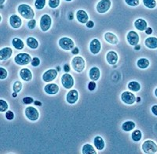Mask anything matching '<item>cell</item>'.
<instances>
[{
	"mask_svg": "<svg viewBox=\"0 0 157 154\" xmlns=\"http://www.w3.org/2000/svg\"><path fill=\"white\" fill-rule=\"evenodd\" d=\"M18 13H19L21 16L24 17L25 19L32 20L34 18L35 13L34 10L32 9L30 6L27 4H21L17 7Z\"/></svg>",
	"mask_w": 157,
	"mask_h": 154,
	"instance_id": "6da1fadb",
	"label": "cell"
},
{
	"mask_svg": "<svg viewBox=\"0 0 157 154\" xmlns=\"http://www.w3.org/2000/svg\"><path fill=\"white\" fill-rule=\"evenodd\" d=\"M72 68L76 72L80 73L85 68V60L82 57H75L71 61Z\"/></svg>",
	"mask_w": 157,
	"mask_h": 154,
	"instance_id": "7a4b0ae2",
	"label": "cell"
},
{
	"mask_svg": "<svg viewBox=\"0 0 157 154\" xmlns=\"http://www.w3.org/2000/svg\"><path fill=\"white\" fill-rule=\"evenodd\" d=\"M14 61L18 65H28L32 61V57L28 53H19L15 57Z\"/></svg>",
	"mask_w": 157,
	"mask_h": 154,
	"instance_id": "3957f363",
	"label": "cell"
},
{
	"mask_svg": "<svg viewBox=\"0 0 157 154\" xmlns=\"http://www.w3.org/2000/svg\"><path fill=\"white\" fill-rule=\"evenodd\" d=\"M142 150L145 153L152 154L157 152V145L151 140H147L142 144Z\"/></svg>",
	"mask_w": 157,
	"mask_h": 154,
	"instance_id": "277c9868",
	"label": "cell"
},
{
	"mask_svg": "<svg viewBox=\"0 0 157 154\" xmlns=\"http://www.w3.org/2000/svg\"><path fill=\"white\" fill-rule=\"evenodd\" d=\"M59 46L61 49H63L64 50H73L74 46H75V43L74 42L71 40L70 38L68 37H63L61 38L60 40H59Z\"/></svg>",
	"mask_w": 157,
	"mask_h": 154,
	"instance_id": "5b68a950",
	"label": "cell"
},
{
	"mask_svg": "<svg viewBox=\"0 0 157 154\" xmlns=\"http://www.w3.org/2000/svg\"><path fill=\"white\" fill-rule=\"evenodd\" d=\"M25 113L27 118L32 121H36L39 117V111L33 106H28L27 108L25 109Z\"/></svg>",
	"mask_w": 157,
	"mask_h": 154,
	"instance_id": "8992f818",
	"label": "cell"
},
{
	"mask_svg": "<svg viewBox=\"0 0 157 154\" xmlns=\"http://www.w3.org/2000/svg\"><path fill=\"white\" fill-rule=\"evenodd\" d=\"M39 24H40V28L43 31H47L50 28L52 24L51 17L48 14H44L43 16H42L41 19H40Z\"/></svg>",
	"mask_w": 157,
	"mask_h": 154,
	"instance_id": "52a82bcc",
	"label": "cell"
},
{
	"mask_svg": "<svg viewBox=\"0 0 157 154\" xmlns=\"http://www.w3.org/2000/svg\"><path fill=\"white\" fill-rule=\"evenodd\" d=\"M111 5V0H101L97 5L96 9L99 13H105L109 10Z\"/></svg>",
	"mask_w": 157,
	"mask_h": 154,
	"instance_id": "ba28073f",
	"label": "cell"
},
{
	"mask_svg": "<svg viewBox=\"0 0 157 154\" xmlns=\"http://www.w3.org/2000/svg\"><path fill=\"white\" fill-rule=\"evenodd\" d=\"M61 84H62L63 87H64V89H70L71 88H72L74 85L73 78H72L71 75L68 74V73L64 74V75H63L62 77H61Z\"/></svg>",
	"mask_w": 157,
	"mask_h": 154,
	"instance_id": "9c48e42d",
	"label": "cell"
},
{
	"mask_svg": "<svg viewBox=\"0 0 157 154\" xmlns=\"http://www.w3.org/2000/svg\"><path fill=\"white\" fill-rule=\"evenodd\" d=\"M121 99L123 103L128 105L134 104L136 101L135 96H134V95L133 94L132 92H127V91L122 93Z\"/></svg>",
	"mask_w": 157,
	"mask_h": 154,
	"instance_id": "30bf717a",
	"label": "cell"
},
{
	"mask_svg": "<svg viewBox=\"0 0 157 154\" xmlns=\"http://www.w3.org/2000/svg\"><path fill=\"white\" fill-rule=\"evenodd\" d=\"M57 76V71L55 69H50L43 75V80L45 82H50L54 81Z\"/></svg>",
	"mask_w": 157,
	"mask_h": 154,
	"instance_id": "8fae6325",
	"label": "cell"
},
{
	"mask_svg": "<svg viewBox=\"0 0 157 154\" xmlns=\"http://www.w3.org/2000/svg\"><path fill=\"white\" fill-rule=\"evenodd\" d=\"M127 42L130 46H137L139 42V35L137 32L134 31H130L127 35Z\"/></svg>",
	"mask_w": 157,
	"mask_h": 154,
	"instance_id": "7c38bea8",
	"label": "cell"
},
{
	"mask_svg": "<svg viewBox=\"0 0 157 154\" xmlns=\"http://www.w3.org/2000/svg\"><path fill=\"white\" fill-rule=\"evenodd\" d=\"M101 50V44L98 39L94 38L90 42V50L93 54H98Z\"/></svg>",
	"mask_w": 157,
	"mask_h": 154,
	"instance_id": "4fadbf2b",
	"label": "cell"
},
{
	"mask_svg": "<svg viewBox=\"0 0 157 154\" xmlns=\"http://www.w3.org/2000/svg\"><path fill=\"white\" fill-rule=\"evenodd\" d=\"M78 99V92L77 90L72 89L68 92L66 96V100L69 104H74L77 102Z\"/></svg>",
	"mask_w": 157,
	"mask_h": 154,
	"instance_id": "5bb4252c",
	"label": "cell"
},
{
	"mask_svg": "<svg viewBox=\"0 0 157 154\" xmlns=\"http://www.w3.org/2000/svg\"><path fill=\"white\" fill-rule=\"evenodd\" d=\"M10 26L12 27L13 28L17 29L21 28L22 24V20L16 14H13L12 16L10 17Z\"/></svg>",
	"mask_w": 157,
	"mask_h": 154,
	"instance_id": "9a60e30c",
	"label": "cell"
},
{
	"mask_svg": "<svg viewBox=\"0 0 157 154\" xmlns=\"http://www.w3.org/2000/svg\"><path fill=\"white\" fill-rule=\"evenodd\" d=\"M76 19L78 20V22L82 24H86L89 21V16L86 11L79 9L76 13Z\"/></svg>",
	"mask_w": 157,
	"mask_h": 154,
	"instance_id": "2e32d148",
	"label": "cell"
},
{
	"mask_svg": "<svg viewBox=\"0 0 157 154\" xmlns=\"http://www.w3.org/2000/svg\"><path fill=\"white\" fill-rule=\"evenodd\" d=\"M44 91L48 95H55L59 92V87L56 84H48L44 87Z\"/></svg>",
	"mask_w": 157,
	"mask_h": 154,
	"instance_id": "e0dca14e",
	"label": "cell"
},
{
	"mask_svg": "<svg viewBox=\"0 0 157 154\" xmlns=\"http://www.w3.org/2000/svg\"><path fill=\"white\" fill-rule=\"evenodd\" d=\"M118 59V54L115 51H109L106 55V60L110 65H115L117 63Z\"/></svg>",
	"mask_w": 157,
	"mask_h": 154,
	"instance_id": "ac0fdd59",
	"label": "cell"
},
{
	"mask_svg": "<svg viewBox=\"0 0 157 154\" xmlns=\"http://www.w3.org/2000/svg\"><path fill=\"white\" fill-rule=\"evenodd\" d=\"M20 76L25 82H30L32 78V71L28 68H22L20 71Z\"/></svg>",
	"mask_w": 157,
	"mask_h": 154,
	"instance_id": "d6986e66",
	"label": "cell"
},
{
	"mask_svg": "<svg viewBox=\"0 0 157 154\" xmlns=\"http://www.w3.org/2000/svg\"><path fill=\"white\" fill-rule=\"evenodd\" d=\"M105 39L106 42L112 45H117L120 42L117 36L112 32H106L105 34Z\"/></svg>",
	"mask_w": 157,
	"mask_h": 154,
	"instance_id": "ffe728a7",
	"label": "cell"
},
{
	"mask_svg": "<svg viewBox=\"0 0 157 154\" xmlns=\"http://www.w3.org/2000/svg\"><path fill=\"white\" fill-rule=\"evenodd\" d=\"M13 53L12 49L10 47H5L0 50V60H8Z\"/></svg>",
	"mask_w": 157,
	"mask_h": 154,
	"instance_id": "44dd1931",
	"label": "cell"
},
{
	"mask_svg": "<svg viewBox=\"0 0 157 154\" xmlns=\"http://www.w3.org/2000/svg\"><path fill=\"white\" fill-rule=\"evenodd\" d=\"M89 76L90 78L92 81H94V82L98 81V80L100 78L101 76V71L100 70H99V68H97V67H93V68L90 70Z\"/></svg>",
	"mask_w": 157,
	"mask_h": 154,
	"instance_id": "7402d4cb",
	"label": "cell"
},
{
	"mask_svg": "<svg viewBox=\"0 0 157 154\" xmlns=\"http://www.w3.org/2000/svg\"><path fill=\"white\" fill-rule=\"evenodd\" d=\"M94 146L96 147V149L98 150H103L105 148V141L101 136H96L94 139Z\"/></svg>",
	"mask_w": 157,
	"mask_h": 154,
	"instance_id": "603a6c76",
	"label": "cell"
},
{
	"mask_svg": "<svg viewBox=\"0 0 157 154\" xmlns=\"http://www.w3.org/2000/svg\"><path fill=\"white\" fill-rule=\"evenodd\" d=\"M134 26L139 31H145L147 28V22L144 19H137L134 21Z\"/></svg>",
	"mask_w": 157,
	"mask_h": 154,
	"instance_id": "cb8c5ba5",
	"label": "cell"
},
{
	"mask_svg": "<svg viewBox=\"0 0 157 154\" xmlns=\"http://www.w3.org/2000/svg\"><path fill=\"white\" fill-rule=\"evenodd\" d=\"M145 46L149 49H156L157 48V38L149 37L147 38L145 41Z\"/></svg>",
	"mask_w": 157,
	"mask_h": 154,
	"instance_id": "d4e9b609",
	"label": "cell"
},
{
	"mask_svg": "<svg viewBox=\"0 0 157 154\" xmlns=\"http://www.w3.org/2000/svg\"><path fill=\"white\" fill-rule=\"evenodd\" d=\"M26 43H27V46L29 48L32 49V50H36L39 46V42L33 37L28 38L27 40H26Z\"/></svg>",
	"mask_w": 157,
	"mask_h": 154,
	"instance_id": "484cf974",
	"label": "cell"
},
{
	"mask_svg": "<svg viewBox=\"0 0 157 154\" xmlns=\"http://www.w3.org/2000/svg\"><path fill=\"white\" fill-rule=\"evenodd\" d=\"M134 128H135V124H134V122H133V121H130V120L126 121V122L123 123V125H122V128H123V131H127V132L132 131Z\"/></svg>",
	"mask_w": 157,
	"mask_h": 154,
	"instance_id": "4316f807",
	"label": "cell"
},
{
	"mask_svg": "<svg viewBox=\"0 0 157 154\" xmlns=\"http://www.w3.org/2000/svg\"><path fill=\"white\" fill-rule=\"evenodd\" d=\"M12 45L13 46L15 49L17 50H22L24 48V46H25V44H24L23 41H22L21 39L18 38H14L12 40Z\"/></svg>",
	"mask_w": 157,
	"mask_h": 154,
	"instance_id": "83f0119b",
	"label": "cell"
},
{
	"mask_svg": "<svg viewBox=\"0 0 157 154\" xmlns=\"http://www.w3.org/2000/svg\"><path fill=\"white\" fill-rule=\"evenodd\" d=\"M82 153L83 154H96L97 152L94 148L90 144H85L82 146Z\"/></svg>",
	"mask_w": 157,
	"mask_h": 154,
	"instance_id": "f1b7e54d",
	"label": "cell"
},
{
	"mask_svg": "<svg viewBox=\"0 0 157 154\" xmlns=\"http://www.w3.org/2000/svg\"><path fill=\"white\" fill-rule=\"evenodd\" d=\"M137 65L141 69H145L149 66V60L146 58H141L137 60Z\"/></svg>",
	"mask_w": 157,
	"mask_h": 154,
	"instance_id": "f546056e",
	"label": "cell"
},
{
	"mask_svg": "<svg viewBox=\"0 0 157 154\" xmlns=\"http://www.w3.org/2000/svg\"><path fill=\"white\" fill-rule=\"evenodd\" d=\"M128 88L132 92H138L141 89V85H140V84L137 82L133 81V82H130L128 84Z\"/></svg>",
	"mask_w": 157,
	"mask_h": 154,
	"instance_id": "4dcf8cb0",
	"label": "cell"
},
{
	"mask_svg": "<svg viewBox=\"0 0 157 154\" xmlns=\"http://www.w3.org/2000/svg\"><path fill=\"white\" fill-rule=\"evenodd\" d=\"M143 4L148 9H153L156 6L155 0H143Z\"/></svg>",
	"mask_w": 157,
	"mask_h": 154,
	"instance_id": "1f68e13d",
	"label": "cell"
},
{
	"mask_svg": "<svg viewBox=\"0 0 157 154\" xmlns=\"http://www.w3.org/2000/svg\"><path fill=\"white\" fill-rule=\"evenodd\" d=\"M141 136H142V134L140 130H135L134 131H133L132 135H131V138L134 142H139L141 139Z\"/></svg>",
	"mask_w": 157,
	"mask_h": 154,
	"instance_id": "d6a6232c",
	"label": "cell"
},
{
	"mask_svg": "<svg viewBox=\"0 0 157 154\" xmlns=\"http://www.w3.org/2000/svg\"><path fill=\"white\" fill-rule=\"evenodd\" d=\"M46 6V0H36L35 6L37 9H43Z\"/></svg>",
	"mask_w": 157,
	"mask_h": 154,
	"instance_id": "836d02e7",
	"label": "cell"
},
{
	"mask_svg": "<svg viewBox=\"0 0 157 154\" xmlns=\"http://www.w3.org/2000/svg\"><path fill=\"white\" fill-rule=\"evenodd\" d=\"M13 92H16V93H18V92H21L22 89L21 82H18V81L15 82L14 84H13Z\"/></svg>",
	"mask_w": 157,
	"mask_h": 154,
	"instance_id": "e575fe53",
	"label": "cell"
},
{
	"mask_svg": "<svg viewBox=\"0 0 157 154\" xmlns=\"http://www.w3.org/2000/svg\"><path fill=\"white\" fill-rule=\"evenodd\" d=\"M8 109V103L3 100L0 99V112H5Z\"/></svg>",
	"mask_w": 157,
	"mask_h": 154,
	"instance_id": "d590c367",
	"label": "cell"
},
{
	"mask_svg": "<svg viewBox=\"0 0 157 154\" xmlns=\"http://www.w3.org/2000/svg\"><path fill=\"white\" fill-rule=\"evenodd\" d=\"M60 5V0H49V6L52 9L58 7Z\"/></svg>",
	"mask_w": 157,
	"mask_h": 154,
	"instance_id": "8d00e7d4",
	"label": "cell"
},
{
	"mask_svg": "<svg viewBox=\"0 0 157 154\" xmlns=\"http://www.w3.org/2000/svg\"><path fill=\"white\" fill-rule=\"evenodd\" d=\"M125 2L130 6L135 7L139 5V0H125Z\"/></svg>",
	"mask_w": 157,
	"mask_h": 154,
	"instance_id": "74e56055",
	"label": "cell"
},
{
	"mask_svg": "<svg viewBox=\"0 0 157 154\" xmlns=\"http://www.w3.org/2000/svg\"><path fill=\"white\" fill-rule=\"evenodd\" d=\"M7 71L4 69L3 68H0V79L4 80L7 77Z\"/></svg>",
	"mask_w": 157,
	"mask_h": 154,
	"instance_id": "f35d334b",
	"label": "cell"
},
{
	"mask_svg": "<svg viewBox=\"0 0 157 154\" xmlns=\"http://www.w3.org/2000/svg\"><path fill=\"white\" fill-rule=\"evenodd\" d=\"M6 118L8 120H12L14 118V113L13 112H12L11 110H8L6 113Z\"/></svg>",
	"mask_w": 157,
	"mask_h": 154,
	"instance_id": "ab89813d",
	"label": "cell"
},
{
	"mask_svg": "<svg viewBox=\"0 0 157 154\" xmlns=\"http://www.w3.org/2000/svg\"><path fill=\"white\" fill-rule=\"evenodd\" d=\"M36 20L34 19H32V20H29V21L28 22V27H29V29H34L36 28Z\"/></svg>",
	"mask_w": 157,
	"mask_h": 154,
	"instance_id": "60d3db41",
	"label": "cell"
},
{
	"mask_svg": "<svg viewBox=\"0 0 157 154\" xmlns=\"http://www.w3.org/2000/svg\"><path fill=\"white\" fill-rule=\"evenodd\" d=\"M31 64L33 67H38L40 64V60L38 57H34L31 61Z\"/></svg>",
	"mask_w": 157,
	"mask_h": 154,
	"instance_id": "b9f144b4",
	"label": "cell"
},
{
	"mask_svg": "<svg viewBox=\"0 0 157 154\" xmlns=\"http://www.w3.org/2000/svg\"><path fill=\"white\" fill-rule=\"evenodd\" d=\"M33 99L32 97H29V96H27V97H25L23 99V103L25 104H31V103H33Z\"/></svg>",
	"mask_w": 157,
	"mask_h": 154,
	"instance_id": "7bdbcfd3",
	"label": "cell"
},
{
	"mask_svg": "<svg viewBox=\"0 0 157 154\" xmlns=\"http://www.w3.org/2000/svg\"><path fill=\"white\" fill-rule=\"evenodd\" d=\"M96 89V83L95 82H90L89 84H88V89L90 91H94Z\"/></svg>",
	"mask_w": 157,
	"mask_h": 154,
	"instance_id": "ee69618b",
	"label": "cell"
},
{
	"mask_svg": "<svg viewBox=\"0 0 157 154\" xmlns=\"http://www.w3.org/2000/svg\"><path fill=\"white\" fill-rule=\"evenodd\" d=\"M151 110H152V112L153 113L154 115L157 116V105H154L153 106H152Z\"/></svg>",
	"mask_w": 157,
	"mask_h": 154,
	"instance_id": "f6af8a7d",
	"label": "cell"
},
{
	"mask_svg": "<svg viewBox=\"0 0 157 154\" xmlns=\"http://www.w3.org/2000/svg\"><path fill=\"white\" fill-rule=\"evenodd\" d=\"M94 22L92 21V20H89V21L86 23V27H87L88 28H92L94 27Z\"/></svg>",
	"mask_w": 157,
	"mask_h": 154,
	"instance_id": "bcb514c9",
	"label": "cell"
},
{
	"mask_svg": "<svg viewBox=\"0 0 157 154\" xmlns=\"http://www.w3.org/2000/svg\"><path fill=\"white\" fill-rule=\"evenodd\" d=\"M145 33H146L147 35L152 34V29L151 28H147L146 30H145Z\"/></svg>",
	"mask_w": 157,
	"mask_h": 154,
	"instance_id": "7dc6e473",
	"label": "cell"
},
{
	"mask_svg": "<svg viewBox=\"0 0 157 154\" xmlns=\"http://www.w3.org/2000/svg\"><path fill=\"white\" fill-rule=\"evenodd\" d=\"M78 53H79V50H78V49L77 48V47L73 48V50H72V53H73L74 55H77Z\"/></svg>",
	"mask_w": 157,
	"mask_h": 154,
	"instance_id": "c3c4849f",
	"label": "cell"
},
{
	"mask_svg": "<svg viewBox=\"0 0 157 154\" xmlns=\"http://www.w3.org/2000/svg\"><path fill=\"white\" fill-rule=\"evenodd\" d=\"M64 71H65V72H68V71H70V68L68 64H66V65L64 66Z\"/></svg>",
	"mask_w": 157,
	"mask_h": 154,
	"instance_id": "681fc988",
	"label": "cell"
},
{
	"mask_svg": "<svg viewBox=\"0 0 157 154\" xmlns=\"http://www.w3.org/2000/svg\"><path fill=\"white\" fill-rule=\"evenodd\" d=\"M140 48H141V46H137H137H135V50H140Z\"/></svg>",
	"mask_w": 157,
	"mask_h": 154,
	"instance_id": "f907efd6",
	"label": "cell"
},
{
	"mask_svg": "<svg viewBox=\"0 0 157 154\" xmlns=\"http://www.w3.org/2000/svg\"><path fill=\"white\" fill-rule=\"evenodd\" d=\"M4 2H5V0H0V4L2 5V4L4 3Z\"/></svg>",
	"mask_w": 157,
	"mask_h": 154,
	"instance_id": "816d5d0a",
	"label": "cell"
},
{
	"mask_svg": "<svg viewBox=\"0 0 157 154\" xmlns=\"http://www.w3.org/2000/svg\"><path fill=\"white\" fill-rule=\"evenodd\" d=\"M136 101H137V103H138V102L141 101V98H140V97H137V100H136Z\"/></svg>",
	"mask_w": 157,
	"mask_h": 154,
	"instance_id": "f5cc1de1",
	"label": "cell"
},
{
	"mask_svg": "<svg viewBox=\"0 0 157 154\" xmlns=\"http://www.w3.org/2000/svg\"><path fill=\"white\" fill-rule=\"evenodd\" d=\"M155 96L157 97V89L155 90Z\"/></svg>",
	"mask_w": 157,
	"mask_h": 154,
	"instance_id": "db71d44e",
	"label": "cell"
},
{
	"mask_svg": "<svg viewBox=\"0 0 157 154\" xmlns=\"http://www.w3.org/2000/svg\"><path fill=\"white\" fill-rule=\"evenodd\" d=\"M65 1H67V2H71V1H72V0H65Z\"/></svg>",
	"mask_w": 157,
	"mask_h": 154,
	"instance_id": "11a10c76",
	"label": "cell"
}]
</instances>
